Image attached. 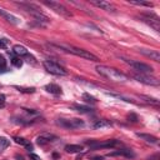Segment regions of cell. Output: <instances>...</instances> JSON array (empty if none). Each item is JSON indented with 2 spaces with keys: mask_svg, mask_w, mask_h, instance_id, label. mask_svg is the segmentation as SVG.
I'll return each mask as SVG.
<instances>
[{
  "mask_svg": "<svg viewBox=\"0 0 160 160\" xmlns=\"http://www.w3.org/2000/svg\"><path fill=\"white\" fill-rule=\"evenodd\" d=\"M116 155H121V156H126V158H134L135 154L132 152V150L130 149H120L118 151H114V152H110L108 156H116Z\"/></svg>",
  "mask_w": 160,
  "mask_h": 160,
  "instance_id": "5bb4252c",
  "label": "cell"
},
{
  "mask_svg": "<svg viewBox=\"0 0 160 160\" xmlns=\"http://www.w3.org/2000/svg\"><path fill=\"white\" fill-rule=\"evenodd\" d=\"M72 108L79 112H91L92 111V109L90 106H84V105H79V104H74Z\"/></svg>",
  "mask_w": 160,
  "mask_h": 160,
  "instance_id": "7402d4cb",
  "label": "cell"
},
{
  "mask_svg": "<svg viewBox=\"0 0 160 160\" xmlns=\"http://www.w3.org/2000/svg\"><path fill=\"white\" fill-rule=\"evenodd\" d=\"M56 124L61 128H65V129H78V128H81L84 126V121L81 119H58L56 120Z\"/></svg>",
  "mask_w": 160,
  "mask_h": 160,
  "instance_id": "52a82bcc",
  "label": "cell"
},
{
  "mask_svg": "<svg viewBox=\"0 0 160 160\" xmlns=\"http://www.w3.org/2000/svg\"><path fill=\"white\" fill-rule=\"evenodd\" d=\"M0 16H2L5 20H8L9 22H11V24H19V19L16 18V16H14L12 14H10V12H8V11H5L4 9H0Z\"/></svg>",
  "mask_w": 160,
  "mask_h": 160,
  "instance_id": "9a60e30c",
  "label": "cell"
},
{
  "mask_svg": "<svg viewBox=\"0 0 160 160\" xmlns=\"http://www.w3.org/2000/svg\"><path fill=\"white\" fill-rule=\"evenodd\" d=\"M19 91L21 92H28V94H31V92H35V89L34 88H21V86H15Z\"/></svg>",
  "mask_w": 160,
  "mask_h": 160,
  "instance_id": "83f0119b",
  "label": "cell"
},
{
  "mask_svg": "<svg viewBox=\"0 0 160 160\" xmlns=\"http://www.w3.org/2000/svg\"><path fill=\"white\" fill-rule=\"evenodd\" d=\"M130 4H134V5H139V6H148V8H152V2H146V1H134V0H130Z\"/></svg>",
  "mask_w": 160,
  "mask_h": 160,
  "instance_id": "cb8c5ba5",
  "label": "cell"
},
{
  "mask_svg": "<svg viewBox=\"0 0 160 160\" xmlns=\"http://www.w3.org/2000/svg\"><path fill=\"white\" fill-rule=\"evenodd\" d=\"M44 4H45L48 8H50L51 10H54L55 12H58V14L65 16V18H71V16H72V12H71L70 10H68V9H66L64 5H61L60 2H56V1H44Z\"/></svg>",
  "mask_w": 160,
  "mask_h": 160,
  "instance_id": "ba28073f",
  "label": "cell"
},
{
  "mask_svg": "<svg viewBox=\"0 0 160 160\" xmlns=\"http://www.w3.org/2000/svg\"><path fill=\"white\" fill-rule=\"evenodd\" d=\"M95 69H96V71L101 76L106 78L110 81H114V82H125L128 80V76L125 74L120 72L119 70H116L114 68H109V66H105V65H98Z\"/></svg>",
  "mask_w": 160,
  "mask_h": 160,
  "instance_id": "7a4b0ae2",
  "label": "cell"
},
{
  "mask_svg": "<svg viewBox=\"0 0 160 160\" xmlns=\"http://www.w3.org/2000/svg\"><path fill=\"white\" fill-rule=\"evenodd\" d=\"M11 64H12L15 68H21V66H22V60H21V58H19V56H14V58L11 59Z\"/></svg>",
  "mask_w": 160,
  "mask_h": 160,
  "instance_id": "603a6c76",
  "label": "cell"
},
{
  "mask_svg": "<svg viewBox=\"0 0 160 160\" xmlns=\"http://www.w3.org/2000/svg\"><path fill=\"white\" fill-rule=\"evenodd\" d=\"M141 54H144L145 56L152 59L154 61H160V54L158 50H146V49H140L139 50Z\"/></svg>",
  "mask_w": 160,
  "mask_h": 160,
  "instance_id": "4fadbf2b",
  "label": "cell"
},
{
  "mask_svg": "<svg viewBox=\"0 0 160 160\" xmlns=\"http://www.w3.org/2000/svg\"><path fill=\"white\" fill-rule=\"evenodd\" d=\"M45 90L48 91V92H50V94H55V95H60L62 91H61V88L59 86V85H56V84H48L46 86H45Z\"/></svg>",
  "mask_w": 160,
  "mask_h": 160,
  "instance_id": "d6986e66",
  "label": "cell"
},
{
  "mask_svg": "<svg viewBox=\"0 0 160 160\" xmlns=\"http://www.w3.org/2000/svg\"><path fill=\"white\" fill-rule=\"evenodd\" d=\"M30 160H40V158L36 154H30Z\"/></svg>",
  "mask_w": 160,
  "mask_h": 160,
  "instance_id": "1f68e13d",
  "label": "cell"
},
{
  "mask_svg": "<svg viewBox=\"0 0 160 160\" xmlns=\"http://www.w3.org/2000/svg\"><path fill=\"white\" fill-rule=\"evenodd\" d=\"M132 78L135 80H138L139 82H142V84H146V85H154V86L159 85V80L154 76L148 75V74H134Z\"/></svg>",
  "mask_w": 160,
  "mask_h": 160,
  "instance_id": "30bf717a",
  "label": "cell"
},
{
  "mask_svg": "<svg viewBox=\"0 0 160 160\" xmlns=\"http://www.w3.org/2000/svg\"><path fill=\"white\" fill-rule=\"evenodd\" d=\"M121 60H124L126 64H129L131 68H134L136 71H139L140 74H151L154 71L152 66L145 64V62H140V61H136V60H131V59H126V58H122L121 56Z\"/></svg>",
  "mask_w": 160,
  "mask_h": 160,
  "instance_id": "3957f363",
  "label": "cell"
},
{
  "mask_svg": "<svg viewBox=\"0 0 160 160\" xmlns=\"http://www.w3.org/2000/svg\"><path fill=\"white\" fill-rule=\"evenodd\" d=\"M14 140H15V142H16V144L25 146L29 151H31V150H32V145H31V142H29V140H26V139H24V138H19V136H15V138H14Z\"/></svg>",
  "mask_w": 160,
  "mask_h": 160,
  "instance_id": "ffe728a7",
  "label": "cell"
},
{
  "mask_svg": "<svg viewBox=\"0 0 160 160\" xmlns=\"http://www.w3.org/2000/svg\"><path fill=\"white\" fill-rule=\"evenodd\" d=\"M112 124H111V121L110 120H96L95 122H94V128L95 129H100V128H109V126H111Z\"/></svg>",
  "mask_w": 160,
  "mask_h": 160,
  "instance_id": "44dd1931",
  "label": "cell"
},
{
  "mask_svg": "<svg viewBox=\"0 0 160 160\" xmlns=\"http://www.w3.org/2000/svg\"><path fill=\"white\" fill-rule=\"evenodd\" d=\"M19 6H21L26 12H29V14H31L36 20H39V21H49V18L46 16V15H44L35 5H32V4H24V2H21V4H19Z\"/></svg>",
  "mask_w": 160,
  "mask_h": 160,
  "instance_id": "277c9868",
  "label": "cell"
},
{
  "mask_svg": "<svg viewBox=\"0 0 160 160\" xmlns=\"http://www.w3.org/2000/svg\"><path fill=\"white\" fill-rule=\"evenodd\" d=\"M12 52H14L15 55H18L19 58L29 55V51H28L26 48H24L22 45H14V48H12Z\"/></svg>",
  "mask_w": 160,
  "mask_h": 160,
  "instance_id": "ac0fdd59",
  "label": "cell"
},
{
  "mask_svg": "<svg viewBox=\"0 0 160 160\" xmlns=\"http://www.w3.org/2000/svg\"><path fill=\"white\" fill-rule=\"evenodd\" d=\"M86 144L92 149H110V148H114V146L119 145V141L115 140V139L106 140V141H102V142H99V141H95V140H90V141H86Z\"/></svg>",
  "mask_w": 160,
  "mask_h": 160,
  "instance_id": "9c48e42d",
  "label": "cell"
},
{
  "mask_svg": "<svg viewBox=\"0 0 160 160\" xmlns=\"http://www.w3.org/2000/svg\"><path fill=\"white\" fill-rule=\"evenodd\" d=\"M92 160H102V158L101 156H94V158H91Z\"/></svg>",
  "mask_w": 160,
  "mask_h": 160,
  "instance_id": "d6a6232c",
  "label": "cell"
},
{
  "mask_svg": "<svg viewBox=\"0 0 160 160\" xmlns=\"http://www.w3.org/2000/svg\"><path fill=\"white\" fill-rule=\"evenodd\" d=\"M90 4H92V5L98 6V8L102 9V10H106V11H115V6H114L111 2H109V1H98V0H91V1H90Z\"/></svg>",
  "mask_w": 160,
  "mask_h": 160,
  "instance_id": "8fae6325",
  "label": "cell"
},
{
  "mask_svg": "<svg viewBox=\"0 0 160 160\" xmlns=\"http://www.w3.org/2000/svg\"><path fill=\"white\" fill-rule=\"evenodd\" d=\"M9 145H10V140H8V139L4 138V136H0V150L8 148Z\"/></svg>",
  "mask_w": 160,
  "mask_h": 160,
  "instance_id": "4316f807",
  "label": "cell"
},
{
  "mask_svg": "<svg viewBox=\"0 0 160 160\" xmlns=\"http://www.w3.org/2000/svg\"><path fill=\"white\" fill-rule=\"evenodd\" d=\"M48 46L51 48V49H58V50H61V51H65V52H69V54L80 56L82 59L91 60V61H98L99 60V58L96 55L91 54L90 51L84 50V49H80V48H76V46H72V45H66V44H48Z\"/></svg>",
  "mask_w": 160,
  "mask_h": 160,
  "instance_id": "6da1fadb",
  "label": "cell"
},
{
  "mask_svg": "<svg viewBox=\"0 0 160 160\" xmlns=\"http://www.w3.org/2000/svg\"><path fill=\"white\" fill-rule=\"evenodd\" d=\"M42 65H44L45 70H46L48 72L52 74V75L64 76V75L68 74V71H66L62 66H60L59 64H56V62H54V61H51V60H45V61L42 62Z\"/></svg>",
  "mask_w": 160,
  "mask_h": 160,
  "instance_id": "5b68a950",
  "label": "cell"
},
{
  "mask_svg": "<svg viewBox=\"0 0 160 160\" xmlns=\"http://www.w3.org/2000/svg\"><path fill=\"white\" fill-rule=\"evenodd\" d=\"M140 19H141V21L148 24L150 28H152L155 31H160V20H159V18L155 14H152V12L141 14Z\"/></svg>",
  "mask_w": 160,
  "mask_h": 160,
  "instance_id": "8992f818",
  "label": "cell"
},
{
  "mask_svg": "<svg viewBox=\"0 0 160 160\" xmlns=\"http://www.w3.org/2000/svg\"><path fill=\"white\" fill-rule=\"evenodd\" d=\"M140 98L144 99L146 102H150V104H152V105H159V100H158V99H154V98H150V96H145V95H141Z\"/></svg>",
  "mask_w": 160,
  "mask_h": 160,
  "instance_id": "484cf974",
  "label": "cell"
},
{
  "mask_svg": "<svg viewBox=\"0 0 160 160\" xmlns=\"http://www.w3.org/2000/svg\"><path fill=\"white\" fill-rule=\"evenodd\" d=\"M128 119H129V121H132V122H136V121L139 120V118H138L135 114H132V112L128 115Z\"/></svg>",
  "mask_w": 160,
  "mask_h": 160,
  "instance_id": "f1b7e54d",
  "label": "cell"
},
{
  "mask_svg": "<svg viewBox=\"0 0 160 160\" xmlns=\"http://www.w3.org/2000/svg\"><path fill=\"white\" fill-rule=\"evenodd\" d=\"M5 66H6V60H5V58L2 55H0V69L4 70Z\"/></svg>",
  "mask_w": 160,
  "mask_h": 160,
  "instance_id": "f546056e",
  "label": "cell"
},
{
  "mask_svg": "<svg viewBox=\"0 0 160 160\" xmlns=\"http://www.w3.org/2000/svg\"><path fill=\"white\" fill-rule=\"evenodd\" d=\"M56 139H58V138H56L55 135H52V134H42V135L38 136L36 142H38V145L44 146V145H46L48 142H50V141H52V140H56Z\"/></svg>",
  "mask_w": 160,
  "mask_h": 160,
  "instance_id": "7c38bea8",
  "label": "cell"
},
{
  "mask_svg": "<svg viewBox=\"0 0 160 160\" xmlns=\"http://www.w3.org/2000/svg\"><path fill=\"white\" fill-rule=\"evenodd\" d=\"M82 99L86 101V102H91V104H96V99L94 98V96H91L90 94H88V92H85V94H82Z\"/></svg>",
  "mask_w": 160,
  "mask_h": 160,
  "instance_id": "d4e9b609",
  "label": "cell"
},
{
  "mask_svg": "<svg viewBox=\"0 0 160 160\" xmlns=\"http://www.w3.org/2000/svg\"><path fill=\"white\" fill-rule=\"evenodd\" d=\"M65 151L70 152V154L81 152V151H84V146L82 145H78V144H69V145L65 146Z\"/></svg>",
  "mask_w": 160,
  "mask_h": 160,
  "instance_id": "e0dca14e",
  "label": "cell"
},
{
  "mask_svg": "<svg viewBox=\"0 0 160 160\" xmlns=\"http://www.w3.org/2000/svg\"><path fill=\"white\" fill-rule=\"evenodd\" d=\"M6 48H8V40L0 39V49H6Z\"/></svg>",
  "mask_w": 160,
  "mask_h": 160,
  "instance_id": "4dcf8cb0",
  "label": "cell"
},
{
  "mask_svg": "<svg viewBox=\"0 0 160 160\" xmlns=\"http://www.w3.org/2000/svg\"><path fill=\"white\" fill-rule=\"evenodd\" d=\"M136 136H139L140 139L145 140L146 142H150V144H158L159 140L156 136L154 135H150V134H142V132H136Z\"/></svg>",
  "mask_w": 160,
  "mask_h": 160,
  "instance_id": "2e32d148",
  "label": "cell"
},
{
  "mask_svg": "<svg viewBox=\"0 0 160 160\" xmlns=\"http://www.w3.org/2000/svg\"><path fill=\"white\" fill-rule=\"evenodd\" d=\"M4 106H5V102L4 101H0V109H2Z\"/></svg>",
  "mask_w": 160,
  "mask_h": 160,
  "instance_id": "836d02e7",
  "label": "cell"
}]
</instances>
